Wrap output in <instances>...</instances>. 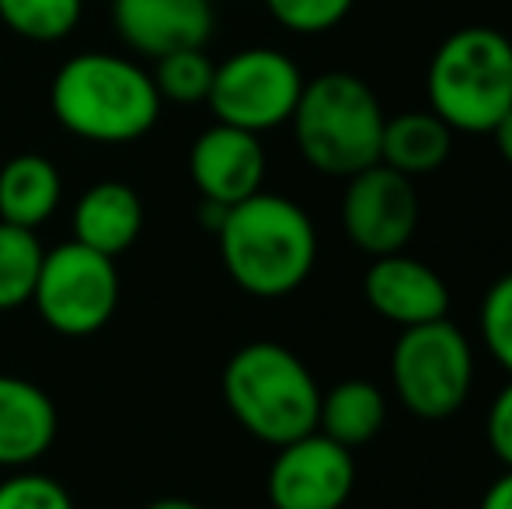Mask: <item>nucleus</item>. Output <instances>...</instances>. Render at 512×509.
Listing matches in <instances>:
<instances>
[{"mask_svg":"<svg viewBox=\"0 0 512 509\" xmlns=\"http://www.w3.org/2000/svg\"><path fill=\"white\" fill-rule=\"evenodd\" d=\"M0 509H74V499L56 478L21 468L0 482Z\"/></svg>","mask_w":512,"mask_h":509,"instance_id":"b1692460","label":"nucleus"},{"mask_svg":"<svg viewBox=\"0 0 512 509\" xmlns=\"http://www.w3.org/2000/svg\"><path fill=\"white\" fill-rule=\"evenodd\" d=\"M60 433V412L39 384L0 374V468H32Z\"/></svg>","mask_w":512,"mask_h":509,"instance_id":"4468645a","label":"nucleus"},{"mask_svg":"<svg viewBox=\"0 0 512 509\" xmlns=\"http://www.w3.org/2000/svg\"><path fill=\"white\" fill-rule=\"evenodd\" d=\"M147 509H206V506L192 503V499H178V496H168V499H157V503H150Z\"/></svg>","mask_w":512,"mask_h":509,"instance_id":"cd10ccee","label":"nucleus"},{"mask_svg":"<svg viewBox=\"0 0 512 509\" xmlns=\"http://www.w3.org/2000/svg\"><path fill=\"white\" fill-rule=\"evenodd\" d=\"M478 509H512V468H506L492 485H488Z\"/></svg>","mask_w":512,"mask_h":509,"instance_id":"a878e982","label":"nucleus"},{"mask_svg":"<svg viewBox=\"0 0 512 509\" xmlns=\"http://www.w3.org/2000/svg\"><path fill=\"white\" fill-rule=\"evenodd\" d=\"M70 231L74 241L84 248H95L108 258H119L136 245L143 234V199L133 185L126 182H95L70 213Z\"/></svg>","mask_w":512,"mask_h":509,"instance_id":"2eb2a0df","label":"nucleus"},{"mask_svg":"<svg viewBox=\"0 0 512 509\" xmlns=\"http://www.w3.org/2000/svg\"><path fill=\"white\" fill-rule=\"evenodd\" d=\"M384 123L377 91L349 70L307 81L290 119L300 157L328 178H352L377 164Z\"/></svg>","mask_w":512,"mask_h":509,"instance_id":"20e7f679","label":"nucleus"},{"mask_svg":"<svg viewBox=\"0 0 512 509\" xmlns=\"http://www.w3.org/2000/svg\"><path fill=\"white\" fill-rule=\"evenodd\" d=\"M495 140V147H499V154H502V161L509 164L512 168V109L506 112V116L499 119V123H495V129L492 133H488Z\"/></svg>","mask_w":512,"mask_h":509,"instance_id":"bb28decb","label":"nucleus"},{"mask_svg":"<svg viewBox=\"0 0 512 509\" xmlns=\"http://www.w3.org/2000/svg\"><path fill=\"white\" fill-rule=\"evenodd\" d=\"M304 84L297 60L279 49L251 46L216 63L206 105L213 109L216 123L262 136L290 123Z\"/></svg>","mask_w":512,"mask_h":509,"instance_id":"6e6552de","label":"nucleus"},{"mask_svg":"<svg viewBox=\"0 0 512 509\" xmlns=\"http://www.w3.org/2000/svg\"><path fill=\"white\" fill-rule=\"evenodd\" d=\"M265 7L286 32L321 35L342 25L356 7V0H265Z\"/></svg>","mask_w":512,"mask_h":509,"instance_id":"5701e85b","label":"nucleus"},{"mask_svg":"<svg viewBox=\"0 0 512 509\" xmlns=\"http://www.w3.org/2000/svg\"><path fill=\"white\" fill-rule=\"evenodd\" d=\"M223 401L237 426L269 447L314 433L321 387L283 342H248L223 367Z\"/></svg>","mask_w":512,"mask_h":509,"instance_id":"7ed1b4c3","label":"nucleus"},{"mask_svg":"<svg viewBox=\"0 0 512 509\" xmlns=\"http://www.w3.org/2000/svg\"><path fill=\"white\" fill-rule=\"evenodd\" d=\"M63 199V175L49 157L18 154L0 168V220L39 231Z\"/></svg>","mask_w":512,"mask_h":509,"instance_id":"dca6fc26","label":"nucleus"},{"mask_svg":"<svg viewBox=\"0 0 512 509\" xmlns=\"http://www.w3.org/2000/svg\"><path fill=\"white\" fill-rule=\"evenodd\" d=\"M42 255L46 248L35 238V231L0 220V311L32 304Z\"/></svg>","mask_w":512,"mask_h":509,"instance_id":"6ab92c4d","label":"nucleus"},{"mask_svg":"<svg viewBox=\"0 0 512 509\" xmlns=\"http://www.w3.org/2000/svg\"><path fill=\"white\" fill-rule=\"evenodd\" d=\"M84 0H0V18L32 42H60L77 28Z\"/></svg>","mask_w":512,"mask_h":509,"instance_id":"aec40b11","label":"nucleus"},{"mask_svg":"<svg viewBox=\"0 0 512 509\" xmlns=\"http://www.w3.org/2000/svg\"><path fill=\"white\" fill-rule=\"evenodd\" d=\"M453 129L429 109L401 112L384 123L380 136V164L394 168L405 178H422L439 171L450 161L453 150Z\"/></svg>","mask_w":512,"mask_h":509,"instance_id":"f3484780","label":"nucleus"},{"mask_svg":"<svg viewBox=\"0 0 512 509\" xmlns=\"http://www.w3.org/2000/svg\"><path fill=\"white\" fill-rule=\"evenodd\" d=\"M338 217L349 245H356L363 255L380 258L405 252L422 217L415 178L398 175L380 161L356 171L352 178H345Z\"/></svg>","mask_w":512,"mask_h":509,"instance_id":"1a4fd4ad","label":"nucleus"},{"mask_svg":"<svg viewBox=\"0 0 512 509\" xmlns=\"http://www.w3.org/2000/svg\"><path fill=\"white\" fill-rule=\"evenodd\" d=\"M122 42L161 60L175 49H203L213 35V0H112Z\"/></svg>","mask_w":512,"mask_h":509,"instance_id":"ddd939ff","label":"nucleus"},{"mask_svg":"<svg viewBox=\"0 0 512 509\" xmlns=\"http://www.w3.org/2000/svg\"><path fill=\"white\" fill-rule=\"evenodd\" d=\"M53 116L88 143H133L161 119L157 84L140 63L115 53H81L67 60L49 88Z\"/></svg>","mask_w":512,"mask_h":509,"instance_id":"f03ea898","label":"nucleus"},{"mask_svg":"<svg viewBox=\"0 0 512 509\" xmlns=\"http://www.w3.org/2000/svg\"><path fill=\"white\" fill-rule=\"evenodd\" d=\"M269 157L262 136L227 123H213L196 136L189 150V178L206 203L237 206L262 192Z\"/></svg>","mask_w":512,"mask_h":509,"instance_id":"9b49d317","label":"nucleus"},{"mask_svg":"<svg viewBox=\"0 0 512 509\" xmlns=\"http://www.w3.org/2000/svg\"><path fill=\"white\" fill-rule=\"evenodd\" d=\"M213 74H216V63L209 60L203 49H175V53L157 60V70L150 77H154L161 102L199 105L209 98Z\"/></svg>","mask_w":512,"mask_h":509,"instance_id":"412c9836","label":"nucleus"},{"mask_svg":"<svg viewBox=\"0 0 512 509\" xmlns=\"http://www.w3.org/2000/svg\"><path fill=\"white\" fill-rule=\"evenodd\" d=\"M425 98L453 133H492L512 109V39L488 25L446 35L425 70Z\"/></svg>","mask_w":512,"mask_h":509,"instance_id":"39448f33","label":"nucleus"},{"mask_svg":"<svg viewBox=\"0 0 512 509\" xmlns=\"http://www.w3.org/2000/svg\"><path fill=\"white\" fill-rule=\"evenodd\" d=\"M485 436L492 454L502 461V468H512V377L502 384V391L488 405Z\"/></svg>","mask_w":512,"mask_h":509,"instance_id":"393cba45","label":"nucleus"},{"mask_svg":"<svg viewBox=\"0 0 512 509\" xmlns=\"http://www.w3.org/2000/svg\"><path fill=\"white\" fill-rule=\"evenodd\" d=\"M119 293L122 283L115 258L70 238L67 245H56L42 255L32 304L53 332L84 339V335L102 332L115 318Z\"/></svg>","mask_w":512,"mask_h":509,"instance_id":"0eeeda50","label":"nucleus"},{"mask_svg":"<svg viewBox=\"0 0 512 509\" xmlns=\"http://www.w3.org/2000/svg\"><path fill=\"white\" fill-rule=\"evenodd\" d=\"M216 245L237 290L258 300L297 293L317 262V227L297 199L255 192L230 206L216 227Z\"/></svg>","mask_w":512,"mask_h":509,"instance_id":"f257e3e1","label":"nucleus"},{"mask_svg":"<svg viewBox=\"0 0 512 509\" xmlns=\"http://www.w3.org/2000/svg\"><path fill=\"white\" fill-rule=\"evenodd\" d=\"M356 489V457L324 433L276 447L265 492L272 509H342Z\"/></svg>","mask_w":512,"mask_h":509,"instance_id":"9d476101","label":"nucleus"},{"mask_svg":"<svg viewBox=\"0 0 512 509\" xmlns=\"http://www.w3.org/2000/svg\"><path fill=\"white\" fill-rule=\"evenodd\" d=\"M363 297L373 314L398 328L450 318V286L429 262L394 252L370 258L363 272Z\"/></svg>","mask_w":512,"mask_h":509,"instance_id":"f8f14e48","label":"nucleus"},{"mask_svg":"<svg viewBox=\"0 0 512 509\" xmlns=\"http://www.w3.org/2000/svg\"><path fill=\"white\" fill-rule=\"evenodd\" d=\"M394 398L411 415L439 422L467 405L474 387V346L450 318L401 328L391 349Z\"/></svg>","mask_w":512,"mask_h":509,"instance_id":"423d86ee","label":"nucleus"},{"mask_svg":"<svg viewBox=\"0 0 512 509\" xmlns=\"http://www.w3.org/2000/svg\"><path fill=\"white\" fill-rule=\"evenodd\" d=\"M387 422V394L366 377L338 381L328 394H321L317 408V433L342 447L356 450L363 443L377 440Z\"/></svg>","mask_w":512,"mask_h":509,"instance_id":"a211bd4d","label":"nucleus"},{"mask_svg":"<svg viewBox=\"0 0 512 509\" xmlns=\"http://www.w3.org/2000/svg\"><path fill=\"white\" fill-rule=\"evenodd\" d=\"M478 328L492 360L512 377V272L499 276L485 290L478 311Z\"/></svg>","mask_w":512,"mask_h":509,"instance_id":"4be33fe9","label":"nucleus"}]
</instances>
